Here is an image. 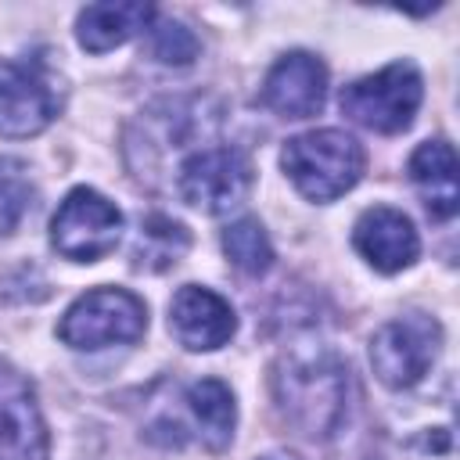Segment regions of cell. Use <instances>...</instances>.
<instances>
[{
    "instance_id": "19",
    "label": "cell",
    "mask_w": 460,
    "mask_h": 460,
    "mask_svg": "<svg viewBox=\"0 0 460 460\" xmlns=\"http://www.w3.org/2000/svg\"><path fill=\"white\" fill-rule=\"evenodd\" d=\"M32 205V183L25 176V165L14 158H0V237L18 230Z\"/></svg>"
},
{
    "instance_id": "11",
    "label": "cell",
    "mask_w": 460,
    "mask_h": 460,
    "mask_svg": "<svg viewBox=\"0 0 460 460\" xmlns=\"http://www.w3.org/2000/svg\"><path fill=\"white\" fill-rule=\"evenodd\" d=\"M169 327L176 334V341L190 352H212L219 345H226L237 331V316L230 309L226 298H219L208 288L198 284H183L172 295L169 305Z\"/></svg>"
},
{
    "instance_id": "18",
    "label": "cell",
    "mask_w": 460,
    "mask_h": 460,
    "mask_svg": "<svg viewBox=\"0 0 460 460\" xmlns=\"http://www.w3.org/2000/svg\"><path fill=\"white\" fill-rule=\"evenodd\" d=\"M144 32H147V54L162 65H190L198 54V36L172 18H162L158 11Z\"/></svg>"
},
{
    "instance_id": "15",
    "label": "cell",
    "mask_w": 460,
    "mask_h": 460,
    "mask_svg": "<svg viewBox=\"0 0 460 460\" xmlns=\"http://www.w3.org/2000/svg\"><path fill=\"white\" fill-rule=\"evenodd\" d=\"M187 406L201 428V438L208 449H223L234 435V420H237V410H234V395L230 388L219 381V377H205V381H194L187 388Z\"/></svg>"
},
{
    "instance_id": "12",
    "label": "cell",
    "mask_w": 460,
    "mask_h": 460,
    "mask_svg": "<svg viewBox=\"0 0 460 460\" xmlns=\"http://www.w3.org/2000/svg\"><path fill=\"white\" fill-rule=\"evenodd\" d=\"M352 244L381 273L406 270L417 259V252H420V241H417L413 223L399 208H388V205H374V208H367L356 219Z\"/></svg>"
},
{
    "instance_id": "6",
    "label": "cell",
    "mask_w": 460,
    "mask_h": 460,
    "mask_svg": "<svg viewBox=\"0 0 460 460\" xmlns=\"http://www.w3.org/2000/svg\"><path fill=\"white\" fill-rule=\"evenodd\" d=\"M438 341H442V331L424 313L388 320L370 341V367L388 388H410L435 363Z\"/></svg>"
},
{
    "instance_id": "2",
    "label": "cell",
    "mask_w": 460,
    "mask_h": 460,
    "mask_svg": "<svg viewBox=\"0 0 460 460\" xmlns=\"http://www.w3.org/2000/svg\"><path fill=\"white\" fill-rule=\"evenodd\" d=\"M280 165L309 201H334L359 183L363 147L341 129H313L284 144Z\"/></svg>"
},
{
    "instance_id": "9",
    "label": "cell",
    "mask_w": 460,
    "mask_h": 460,
    "mask_svg": "<svg viewBox=\"0 0 460 460\" xmlns=\"http://www.w3.org/2000/svg\"><path fill=\"white\" fill-rule=\"evenodd\" d=\"M58 115L47 75L25 61H0V137H36Z\"/></svg>"
},
{
    "instance_id": "10",
    "label": "cell",
    "mask_w": 460,
    "mask_h": 460,
    "mask_svg": "<svg viewBox=\"0 0 460 460\" xmlns=\"http://www.w3.org/2000/svg\"><path fill=\"white\" fill-rule=\"evenodd\" d=\"M327 97V68L320 58L305 50L284 54L262 83V104L280 119H309L323 108Z\"/></svg>"
},
{
    "instance_id": "4",
    "label": "cell",
    "mask_w": 460,
    "mask_h": 460,
    "mask_svg": "<svg viewBox=\"0 0 460 460\" xmlns=\"http://www.w3.org/2000/svg\"><path fill=\"white\" fill-rule=\"evenodd\" d=\"M144 327H147V309L133 291L97 288L68 305V313L58 323V334L72 349H104V345L137 341Z\"/></svg>"
},
{
    "instance_id": "14",
    "label": "cell",
    "mask_w": 460,
    "mask_h": 460,
    "mask_svg": "<svg viewBox=\"0 0 460 460\" xmlns=\"http://www.w3.org/2000/svg\"><path fill=\"white\" fill-rule=\"evenodd\" d=\"M155 18L151 4H90L79 11V43L90 54H104L122 47L129 36L144 32Z\"/></svg>"
},
{
    "instance_id": "17",
    "label": "cell",
    "mask_w": 460,
    "mask_h": 460,
    "mask_svg": "<svg viewBox=\"0 0 460 460\" xmlns=\"http://www.w3.org/2000/svg\"><path fill=\"white\" fill-rule=\"evenodd\" d=\"M223 252L248 277H262L273 266V244H270L266 230L259 226V219H237V223H230L223 230Z\"/></svg>"
},
{
    "instance_id": "3",
    "label": "cell",
    "mask_w": 460,
    "mask_h": 460,
    "mask_svg": "<svg viewBox=\"0 0 460 460\" xmlns=\"http://www.w3.org/2000/svg\"><path fill=\"white\" fill-rule=\"evenodd\" d=\"M420 97H424V86H420V75L410 61H395L367 79H356L341 90L338 104L341 111L359 122L363 129H374V133H402L417 108H420Z\"/></svg>"
},
{
    "instance_id": "7",
    "label": "cell",
    "mask_w": 460,
    "mask_h": 460,
    "mask_svg": "<svg viewBox=\"0 0 460 460\" xmlns=\"http://www.w3.org/2000/svg\"><path fill=\"white\" fill-rule=\"evenodd\" d=\"M252 190V165L237 147H201L180 165V198L208 216L237 208Z\"/></svg>"
},
{
    "instance_id": "8",
    "label": "cell",
    "mask_w": 460,
    "mask_h": 460,
    "mask_svg": "<svg viewBox=\"0 0 460 460\" xmlns=\"http://www.w3.org/2000/svg\"><path fill=\"white\" fill-rule=\"evenodd\" d=\"M0 460H50L36 392L11 363H0Z\"/></svg>"
},
{
    "instance_id": "1",
    "label": "cell",
    "mask_w": 460,
    "mask_h": 460,
    "mask_svg": "<svg viewBox=\"0 0 460 460\" xmlns=\"http://www.w3.org/2000/svg\"><path fill=\"white\" fill-rule=\"evenodd\" d=\"M273 392L288 424L309 438H327L345 410V367L323 349L284 356L273 374Z\"/></svg>"
},
{
    "instance_id": "5",
    "label": "cell",
    "mask_w": 460,
    "mask_h": 460,
    "mask_svg": "<svg viewBox=\"0 0 460 460\" xmlns=\"http://www.w3.org/2000/svg\"><path fill=\"white\" fill-rule=\"evenodd\" d=\"M122 237V212L97 190L75 187L50 219L54 248L72 262H97L115 252Z\"/></svg>"
},
{
    "instance_id": "16",
    "label": "cell",
    "mask_w": 460,
    "mask_h": 460,
    "mask_svg": "<svg viewBox=\"0 0 460 460\" xmlns=\"http://www.w3.org/2000/svg\"><path fill=\"white\" fill-rule=\"evenodd\" d=\"M187 244H190V234L180 223H172L165 216H151L140 226V241H137L133 259L140 270H169L187 252Z\"/></svg>"
},
{
    "instance_id": "13",
    "label": "cell",
    "mask_w": 460,
    "mask_h": 460,
    "mask_svg": "<svg viewBox=\"0 0 460 460\" xmlns=\"http://www.w3.org/2000/svg\"><path fill=\"white\" fill-rule=\"evenodd\" d=\"M410 180L417 183L431 219H453L460 205L456 190V155L449 140H424L410 158Z\"/></svg>"
}]
</instances>
